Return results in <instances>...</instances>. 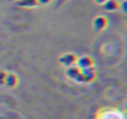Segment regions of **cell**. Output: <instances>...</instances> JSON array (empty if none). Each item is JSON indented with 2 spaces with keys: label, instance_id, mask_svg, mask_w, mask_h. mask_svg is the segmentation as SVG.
Here are the masks:
<instances>
[{
  "label": "cell",
  "instance_id": "obj_9",
  "mask_svg": "<svg viewBox=\"0 0 127 119\" xmlns=\"http://www.w3.org/2000/svg\"><path fill=\"white\" fill-rule=\"evenodd\" d=\"M8 73L4 70H0V85H4Z\"/></svg>",
  "mask_w": 127,
  "mask_h": 119
},
{
  "label": "cell",
  "instance_id": "obj_8",
  "mask_svg": "<svg viewBox=\"0 0 127 119\" xmlns=\"http://www.w3.org/2000/svg\"><path fill=\"white\" fill-rule=\"evenodd\" d=\"M18 84V77L15 74H8L4 85L8 88H15Z\"/></svg>",
  "mask_w": 127,
  "mask_h": 119
},
{
  "label": "cell",
  "instance_id": "obj_3",
  "mask_svg": "<svg viewBox=\"0 0 127 119\" xmlns=\"http://www.w3.org/2000/svg\"><path fill=\"white\" fill-rule=\"evenodd\" d=\"M110 20L105 16H98L94 19L93 27L96 31H102L105 30L106 27L109 25Z\"/></svg>",
  "mask_w": 127,
  "mask_h": 119
},
{
  "label": "cell",
  "instance_id": "obj_5",
  "mask_svg": "<svg viewBox=\"0 0 127 119\" xmlns=\"http://www.w3.org/2000/svg\"><path fill=\"white\" fill-rule=\"evenodd\" d=\"M77 63H78V67H79L80 69H86V68H90V67L94 66L95 60L91 56H84V57H82V58H78Z\"/></svg>",
  "mask_w": 127,
  "mask_h": 119
},
{
  "label": "cell",
  "instance_id": "obj_11",
  "mask_svg": "<svg viewBox=\"0 0 127 119\" xmlns=\"http://www.w3.org/2000/svg\"><path fill=\"white\" fill-rule=\"evenodd\" d=\"M52 0H37L38 4H48L51 2Z\"/></svg>",
  "mask_w": 127,
  "mask_h": 119
},
{
  "label": "cell",
  "instance_id": "obj_13",
  "mask_svg": "<svg viewBox=\"0 0 127 119\" xmlns=\"http://www.w3.org/2000/svg\"><path fill=\"white\" fill-rule=\"evenodd\" d=\"M9 2H16V1H18V0H8Z\"/></svg>",
  "mask_w": 127,
  "mask_h": 119
},
{
  "label": "cell",
  "instance_id": "obj_12",
  "mask_svg": "<svg viewBox=\"0 0 127 119\" xmlns=\"http://www.w3.org/2000/svg\"><path fill=\"white\" fill-rule=\"evenodd\" d=\"M108 0H95V2L97 3V4H104L107 2Z\"/></svg>",
  "mask_w": 127,
  "mask_h": 119
},
{
  "label": "cell",
  "instance_id": "obj_10",
  "mask_svg": "<svg viewBox=\"0 0 127 119\" xmlns=\"http://www.w3.org/2000/svg\"><path fill=\"white\" fill-rule=\"evenodd\" d=\"M119 9H121L124 12L126 13V0H125V1H122V2L120 3V8Z\"/></svg>",
  "mask_w": 127,
  "mask_h": 119
},
{
  "label": "cell",
  "instance_id": "obj_4",
  "mask_svg": "<svg viewBox=\"0 0 127 119\" xmlns=\"http://www.w3.org/2000/svg\"><path fill=\"white\" fill-rule=\"evenodd\" d=\"M82 71H83L84 76V83H91L97 78V71L94 68V66L86 69H82Z\"/></svg>",
  "mask_w": 127,
  "mask_h": 119
},
{
  "label": "cell",
  "instance_id": "obj_2",
  "mask_svg": "<svg viewBox=\"0 0 127 119\" xmlns=\"http://www.w3.org/2000/svg\"><path fill=\"white\" fill-rule=\"evenodd\" d=\"M78 57L77 54H74V53H67V54H64L60 57L58 61H59V63L61 64L64 65V66L71 67L78 62Z\"/></svg>",
  "mask_w": 127,
  "mask_h": 119
},
{
  "label": "cell",
  "instance_id": "obj_1",
  "mask_svg": "<svg viewBox=\"0 0 127 119\" xmlns=\"http://www.w3.org/2000/svg\"><path fill=\"white\" fill-rule=\"evenodd\" d=\"M66 75L68 77L72 80L76 81L78 83H84V76L82 69L79 67H70L67 70H66Z\"/></svg>",
  "mask_w": 127,
  "mask_h": 119
},
{
  "label": "cell",
  "instance_id": "obj_7",
  "mask_svg": "<svg viewBox=\"0 0 127 119\" xmlns=\"http://www.w3.org/2000/svg\"><path fill=\"white\" fill-rule=\"evenodd\" d=\"M120 1L118 0H108L105 4H104V8L107 11H115L120 8Z\"/></svg>",
  "mask_w": 127,
  "mask_h": 119
},
{
  "label": "cell",
  "instance_id": "obj_14",
  "mask_svg": "<svg viewBox=\"0 0 127 119\" xmlns=\"http://www.w3.org/2000/svg\"><path fill=\"white\" fill-rule=\"evenodd\" d=\"M118 1H120V2H121V1H125V0H118Z\"/></svg>",
  "mask_w": 127,
  "mask_h": 119
},
{
  "label": "cell",
  "instance_id": "obj_6",
  "mask_svg": "<svg viewBox=\"0 0 127 119\" xmlns=\"http://www.w3.org/2000/svg\"><path fill=\"white\" fill-rule=\"evenodd\" d=\"M15 4L21 8H33L38 5V2L37 0H18Z\"/></svg>",
  "mask_w": 127,
  "mask_h": 119
}]
</instances>
